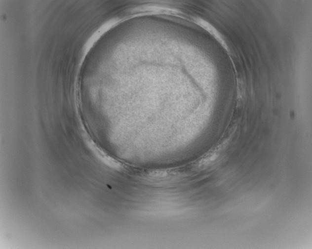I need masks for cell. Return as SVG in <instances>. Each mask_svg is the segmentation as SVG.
<instances>
[{
    "mask_svg": "<svg viewBox=\"0 0 312 249\" xmlns=\"http://www.w3.org/2000/svg\"><path fill=\"white\" fill-rule=\"evenodd\" d=\"M194 21L196 24L207 31L216 39L227 51L229 50L228 45L221 34L211 24L200 17L194 18Z\"/></svg>",
    "mask_w": 312,
    "mask_h": 249,
    "instance_id": "6da1fadb",
    "label": "cell"
}]
</instances>
